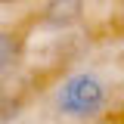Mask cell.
Masks as SVG:
<instances>
[{
    "instance_id": "2",
    "label": "cell",
    "mask_w": 124,
    "mask_h": 124,
    "mask_svg": "<svg viewBox=\"0 0 124 124\" xmlns=\"http://www.w3.org/2000/svg\"><path fill=\"white\" fill-rule=\"evenodd\" d=\"M84 13H87L84 0H46L40 9V25L50 31H68L84 19Z\"/></svg>"
},
{
    "instance_id": "1",
    "label": "cell",
    "mask_w": 124,
    "mask_h": 124,
    "mask_svg": "<svg viewBox=\"0 0 124 124\" xmlns=\"http://www.w3.org/2000/svg\"><path fill=\"white\" fill-rule=\"evenodd\" d=\"M56 112L62 118L71 121H90L96 118L108 102V87L102 78H96L93 71H75L56 87Z\"/></svg>"
},
{
    "instance_id": "3",
    "label": "cell",
    "mask_w": 124,
    "mask_h": 124,
    "mask_svg": "<svg viewBox=\"0 0 124 124\" xmlns=\"http://www.w3.org/2000/svg\"><path fill=\"white\" fill-rule=\"evenodd\" d=\"M19 59H22V37L16 31H0V81L9 78Z\"/></svg>"
},
{
    "instance_id": "4",
    "label": "cell",
    "mask_w": 124,
    "mask_h": 124,
    "mask_svg": "<svg viewBox=\"0 0 124 124\" xmlns=\"http://www.w3.org/2000/svg\"><path fill=\"white\" fill-rule=\"evenodd\" d=\"M118 25L124 28V3H121V13H118Z\"/></svg>"
},
{
    "instance_id": "5",
    "label": "cell",
    "mask_w": 124,
    "mask_h": 124,
    "mask_svg": "<svg viewBox=\"0 0 124 124\" xmlns=\"http://www.w3.org/2000/svg\"><path fill=\"white\" fill-rule=\"evenodd\" d=\"M19 124H31V121H19Z\"/></svg>"
}]
</instances>
